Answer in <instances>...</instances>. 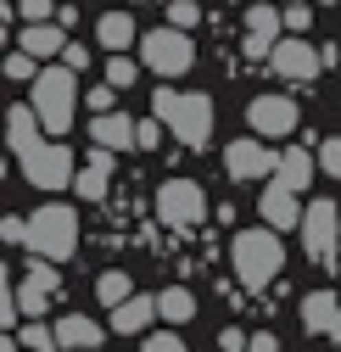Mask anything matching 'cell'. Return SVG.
Segmentation results:
<instances>
[{
  "mask_svg": "<svg viewBox=\"0 0 341 352\" xmlns=\"http://www.w3.org/2000/svg\"><path fill=\"white\" fill-rule=\"evenodd\" d=\"M17 336H23V346H28V352H56V346H62V336H56V324H39V319H28V324H17Z\"/></svg>",
  "mask_w": 341,
  "mask_h": 352,
  "instance_id": "cell-25",
  "label": "cell"
},
{
  "mask_svg": "<svg viewBox=\"0 0 341 352\" xmlns=\"http://www.w3.org/2000/svg\"><path fill=\"white\" fill-rule=\"evenodd\" d=\"M140 62L157 73V78H179V73H190V62H196V45H190V28H151V34H140Z\"/></svg>",
  "mask_w": 341,
  "mask_h": 352,
  "instance_id": "cell-4",
  "label": "cell"
},
{
  "mask_svg": "<svg viewBox=\"0 0 341 352\" xmlns=\"http://www.w3.org/2000/svg\"><path fill=\"white\" fill-rule=\"evenodd\" d=\"M17 12L28 23H45V17H56V0H17Z\"/></svg>",
  "mask_w": 341,
  "mask_h": 352,
  "instance_id": "cell-31",
  "label": "cell"
},
{
  "mask_svg": "<svg viewBox=\"0 0 341 352\" xmlns=\"http://www.w3.org/2000/svg\"><path fill=\"white\" fill-rule=\"evenodd\" d=\"M246 123H252V135L280 140V135H291V129H296V101H285V96H252Z\"/></svg>",
  "mask_w": 341,
  "mask_h": 352,
  "instance_id": "cell-11",
  "label": "cell"
},
{
  "mask_svg": "<svg viewBox=\"0 0 341 352\" xmlns=\"http://www.w3.org/2000/svg\"><path fill=\"white\" fill-rule=\"evenodd\" d=\"M319 168L341 179V140H324V146H319Z\"/></svg>",
  "mask_w": 341,
  "mask_h": 352,
  "instance_id": "cell-32",
  "label": "cell"
},
{
  "mask_svg": "<svg viewBox=\"0 0 341 352\" xmlns=\"http://www.w3.org/2000/svg\"><path fill=\"white\" fill-rule=\"evenodd\" d=\"M274 168H280V151H269L263 135H246V140L224 146V173L230 179H274Z\"/></svg>",
  "mask_w": 341,
  "mask_h": 352,
  "instance_id": "cell-6",
  "label": "cell"
},
{
  "mask_svg": "<svg viewBox=\"0 0 341 352\" xmlns=\"http://www.w3.org/2000/svg\"><path fill=\"white\" fill-rule=\"evenodd\" d=\"M336 314H341V296H336V291L302 296V324H308L314 336H330V330H336Z\"/></svg>",
  "mask_w": 341,
  "mask_h": 352,
  "instance_id": "cell-17",
  "label": "cell"
},
{
  "mask_svg": "<svg viewBox=\"0 0 341 352\" xmlns=\"http://www.w3.org/2000/svg\"><path fill=\"white\" fill-rule=\"evenodd\" d=\"M168 23H174V28H196V23H201L196 0H174V6H168Z\"/></svg>",
  "mask_w": 341,
  "mask_h": 352,
  "instance_id": "cell-28",
  "label": "cell"
},
{
  "mask_svg": "<svg viewBox=\"0 0 341 352\" xmlns=\"http://www.w3.org/2000/svg\"><path fill=\"white\" fill-rule=\"evenodd\" d=\"M39 135H45V123H39V112H34L28 101H23V107H6V140H12L17 162H23V157H34L39 146H45Z\"/></svg>",
  "mask_w": 341,
  "mask_h": 352,
  "instance_id": "cell-12",
  "label": "cell"
},
{
  "mask_svg": "<svg viewBox=\"0 0 341 352\" xmlns=\"http://www.w3.org/2000/svg\"><path fill=\"white\" fill-rule=\"evenodd\" d=\"M28 73H34V56H28L23 45H17V51L6 56V78H28Z\"/></svg>",
  "mask_w": 341,
  "mask_h": 352,
  "instance_id": "cell-33",
  "label": "cell"
},
{
  "mask_svg": "<svg viewBox=\"0 0 341 352\" xmlns=\"http://www.w3.org/2000/svg\"><path fill=\"white\" fill-rule=\"evenodd\" d=\"M112 162H118V151L112 146H96L90 151V168L73 179V190L84 196V201H107V179H112Z\"/></svg>",
  "mask_w": 341,
  "mask_h": 352,
  "instance_id": "cell-16",
  "label": "cell"
},
{
  "mask_svg": "<svg viewBox=\"0 0 341 352\" xmlns=\"http://www.w3.org/2000/svg\"><path fill=\"white\" fill-rule=\"evenodd\" d=\"M90 140H96V146H112V151H135L140 123H129L123 112H96V118H90Z\"/></svg>",
  "mask_w": 341,
  "mask_h": 352,
  "instance_id": "cell-15",
  "label": "cell"
},
{
  "mask_svg": "<svg viewBox=\"0 0 341 352\" xmlns=\"http://www.w3.org/2000/svg\"><path fill=\"white\" fill-rule=\"evenodd\" d=\"M84 352H96V346H84Z\"/></svg>",
  "mask_w": 341,
  "mask_h": 352,
  "instance_id": "cell-42",
  "label": "cell"
},
{
  "mask_svg": "<svg viewBox=\"0 0 341 352\" xmlns=\"http://www.w3.org/2000/svg\"><path fill=\"white\" fill-rule=\"evenodd\" d=\"M28 252L51 257V263H67L78 252V212L62 207V201H45L28 218Z\"/></svg>",
  "mask_w": 341,
  "mask_h": 352,
  "instance_id": "cell-3",
  "label": "cell"
},
{
  "mask_svg": "<svg viewBox=\"0 0 341 352\" xmlns=\"http://www.w3.org/2000/svg\"><path fill=\"white\" fill-rule=\"evenodd\" d=\"M62 62H67V67H84V62H90V51H84V45H67Z\"/></svg>",
  "mask_w": 341,
  "mask_h": 352,
  "instance_id": "cell-40",
  "label": "cell"
},
{
  "mask_svg": "<svg viewBox=\"0 0 341 352\" xmlns=\"http://www.w3.org/2000/svg\"><path fill=\"white\" fill-rule=\"evenodd\" d=\"M336 230H341V207H336L330 196L308 201V212H302V252H308L314 263H324V257L336 252Z\"/></svg>",
  "mask_w": 341,
  "mask_h": 352,
  "instance_id": "cell-8",
  "label": "cell"
},
{
  "mask_svg": "<svg viewBox=\"0 0 341 352\" xmlns=\"http://www.w3.org/2000/svg\"><path fill=\"white\" fill-rule=\"evenodd\" d=\"M96 296H101L107 307H118V302H129V296H135V280L123 274V269H107V274L96 280Z\"/></svg>",
  "mask_w": 341,
  "mask_h": 352,
  "instance_id": "cell-24",
  "label": "cell"
},
{
  "mask_svg": "<svg viewBox=\"0 0 341 352\" xmlns=\"http://www.w3.org/2000/svg\"><path fill=\"white\" fill-rule=\"evenodd\" d=\"M96 39L107 51H129V45H140V34H135V17L129 12H107V17H96Z\"/></svg>",
  "mask_w": 341,
  "mask_h": 352,
  "instance_id": "cell-18",
  "label": "cell"
},
{
  "mask_svg": "<svg viewBox=\"0 0 341 352\" xmlns=\"http://www.w3.org/2000/svg\"><path fill=\"white\" fill-rule=\"evenodd\" d=\"M308 23H314V6H308V0H291V6H285V28H291V34H302Z\"/></svg>",
  "mask_w": 341,
  "mask_h": 352,
  "instance_id": "cell-30",
  "label": "cell"
},
{
  "mask_svg": "<svg viewBox=\"0 0 341 352\" xmlns=\"http://www.w3.org/2000/svg\"><path fill=\"white\" fill-rule=\"evenodd\" d=\"M314 157L308 151H280V168H274V179H285L291 190H308V179H314Z\"/></svg>",
  "mask_w": 341,
  "mask_h": 352,
  "instance_id": "cell-22",
  "label": "cell"
},
{
  "mask_svg": "<svg viewBox=\"0 0 341 352\" xmlns=\"http://www.w3.org/2000/svg\"><path fill=\"white\" fill-rule=\"evenodd\" d=\"M151 319H157V296H129V302L112 307V330H118V336H135V330H146Z\"/></svg>",
  "mask_w": 341,
  "mask_h": 352,
  "instance_id": "cell-19",
  "label": "cell"
},
{
  "mask_svg": "<svg viewBox=\"0 0 341 352\" xmlns=\"http://www.w3.org/2000/svg\"><path fill=\"white\" fill-rule=\"evenodd\" d=\"M157 140H162V118L140 123V140H135V151H157Z\"/></svg>",
  "mask_w": 341,
  "mask_h": 352,
  "instance_id": "cell-36",
  "label": "cell"
},
{
  "mask_svg": "<svg viewBox=\"0 0 341 352\" xmlns=\"http://www.w3.org/2000/svg\"><path fill=\"white\" fill-rule=\"evenodd\" d=\"M45 302H51V291H39V285L17 280V307H23V319H39V314H45Z\"/></svg>",
  "mask_w": 341,
  "mask_h": 352,
  "instance_id": "cell-27",
  "label": "cell"
},
{
  "mask_svg": "<svg viewBox=\"0 0 341 352\" xmlns=\"http://www.w3.org/2000/svg\"><path fill=\"white\" fill-rule=\"evenodd\" d=\"M84 107V96H78V67H45L34 78V112H39V123H45V135H67L73 129V112Z\"/></svg>",
  "mask_w": 341,
  "mask_h": 352,
  "instance_id": "cell-2",
  "label": "cell"
},
{
  "mask_svg": "<svg viewBox=\"0 0 341 352\" xmlns=\"http://www.w3.org/2000/svg\"><path fill=\"white\" fill-rule=\"evenodd\" d=\"M17 45H23L28 56H62V51H67V39H62V28H56V23H28Z\"/></svg>",
  "mask_w": 341,
  "mask_h": 352,
  "instance_id": "cell-21",
  "label": "cell"
},
{
  "mask_svg": "<svg viewBox=\"0 0 341 352\" xmlns=\"http://www.w3.org/2000/svg\"><path fill=\"white\" fill-rule=\"evenodd\" d=\"M162 123L174 129L179 146H207V135H212V101L207 96H179L174 112H168Z\"/></svg>",
  "mask_w": 341,
  "mask_h": 352,
  "instance_id": "cell-9",
  "label": "cell"
},
{
  "mask_svg": "<svg viewBox=\"0 0 341 352\" xmlns=\"http://www.w3.org/2000/svg\"><path fill=\"white\" fill-rule=\"evenodd\" d=\"M336 352H341V346H336Z\"/></svg>",
  "mask_w": 341,
  "mask_h": 352,
  "instance_id": "cell-43",
  "label": "cell"
},
{
  "mask_svg": "<svg viewBox=\"0 0 341 352\" xmlns=\"http://www.w3.org/2000/svg\"><path fill=\"white\" fill-rule=\"evenodd\" d=\"M17 168L28 173V185H39V190H67L73 185V146L51 140V146H39L34 157H23Z\"/></svg>",
  "mask_w": 341,
  "mask_h": 352,
  "instance_id": "cell-7",
  "label": "cell"
},
{
  "mask_svg": "<svg viewBox=\"0 0 341 352\" xmlns=\"http://www.w3.org/2000/svg\"><path fill=\"white\" fill-rule=\"evenodd\" d=\"M246 352H280V341L269 336V330H252V346Z\"/></svg>",
  "mask_w": 341,
  "mask_h": 352,
  "instance_id": "cell-38",
  "label": "cell"
},
{
  "mask_svg": "<svg viewBox=\"0 0 341 352\" xmlns=\"http://www.w3.org/2000/svg\"><path fill=\"white\" fill-rule=\"evenodd\" d=\"M0 235H6V246H28V224H23V218H6Z\"/></svg>",
  "mask_w": 341,
  "mask_h": 352,
  "instance_id": "cell-37",
  "label": "cell"
},
{
  "mask_svg": "<svg viewBox=\"0 0 341 352\" xmlns=\"http://www.w3.org/2000/svg\"><path fill=\"white\" fill-rule=\"evenodd\" d=\"M269 62H274V73L291 78V84H314L319 67H324V51H314L308 39H280V45L269 51Z\"/></svg>",
  "mask_w": 341,
  "mask_h": 352,
  "instance_id": "cell-10",
  "label": "cell"
},
{
  "mask_svg": "<svg viewBox=\"0 0 341 352\" xmlns=\"http://www.w3.org/2000/svg\"><path fill=\"white\" fill-rule=\"evenodd\" d=\"M112 101H118V90H112V84H101V90H90V96H84V107H90V112H112Z\"/></svg>",
  "mask_w": 341,
  "mask_h": 352,
  "instance_id": "cell-35",
  "label": "cell"
},
{
  "mask_svg": "<svg viewBox=\"0 0 341 352\" xmlns=\"http://www.w3.org/2000/svg\"><path fill=\"white\" fill-rule=\"evenodd\" d=\"M56 336H62V352H84V346H101L107 330L84 314H67V319H56Z\"/></svg>",
  "mask_w": 341,
  "mask_h": 352,
  "instance_id": "cell-20",
  "label": "cell"
},
{
  "mask_svg": "<svg viewBox=\"0 0 341 352\" xmlns=\"http://www.w3.org/2000/svg\"><path fill=\"white\" fill-rule=\"evenodd\" d=\"M157 218H162L168 230L201 224V218H207V190H201L196 179H162V190H157Z\"/></svg>",
  "mask_w": 341,
  "mask_h": 352,
  "instance_id": "cell-5",
  "label": "cell"
},
{
  "mask_svg": "<svg viewBox=\"0 0 341 352\" xmlns=\"http://www.w3.org/2000/svg\"><path fill=\"white\" fill-rule=\"evenodd\" d=\"M179 101V90H168V84H157V96H151V118H168Z\"/></svg>",
  "mask_w": 341,
  "mask_h": 352,
  "instance_id": "cell-34",
  "label": "cell"
},
{
  "mask_svg": "<svg viewBox=\"0 0 341 352\" xmlns=\"http://www.w3.org/2000/svg\"><path fill=\"white\" fill-rule=\"evenodd\" d=\"M330 341H336V346H341V314H336V330H330Z\"/></svg>",
  "mask_w": 341,
  "mask_h": 352,
  "instance_id": "cell-41",
  "label": "cell"
},
{
  "mask_svg": "<svg viewBox=\"0 0 341 352\" xmlns=\"http://www.w3.org/2000/svg\"><path fill=\"white\" fill-rule=\"evenodd\" d=\"M296 196H302V190H291L285 179H269V190H263V224L296 230V224H302V212H308V207H296Z\"/></svg>",
  "mask_w": 341,
  "mask_h": 352,
  "instance_id": "cell-13",
  "label": "cell"
},
{
  "mask_svg": "<svg viewBox=\"0 0 341 352\" xmlns=\"http://www.w3.org/2000/svg\"><path fill=\"white\" fill-rule=\"evenodd\" d=\"M219 341H224V352H246V346H252V341H246V330H224Z\"/></svg>",
  "mask_w": 341,
  "mask_h": 352,
  "instance_id": "cell-39",
  "label": "cell"
},
{
  "mask_svg": "<svg viewBox=\"0 0 341 352\" xmlns=\"http://www.w3.org/2000/svg\"><path fill=\"white\" fill-rule=\"evenodd\" d=\"M230 263H235V280L252 285V291H263L280 269H285V246H280V230L263 224V230H241L230 241Z\"/></svg>",
  "mask_w": 341,
  "mask_h": 352,
  "instance_id": "cell-1",
  "label": "cell"
},
{
  "mask_svg": "<svg viewBox=\"0 0 341 352\" xmlns=\"http://www.w3.org/2000/svg\"><path fill=\"white\" fill-rule=\"evenodd\" d=\"M280 28H285V12L252 6V12H246V51H252V56H269V51L280 45Z\"/></svg>",
  "mask_w": 341,
  "mask_h": 352,
  "instance_id": "cell-14",
  "label": "cell"
},
{
  "mask_svg": "<svg viewBox=\"0 0 341 352\" xmlns=\"http://www.w3.org/2000/svg\"><path fill=\"white\" fill-rule=\"evenodd\" d=\"M146 352H190V346H185L174 330H151V336H146Z\"/></svg>",
  "mask_w": 341,
  "mask_h": 352,
  "instance_id": "cell-29",
  "label": "cell"
},
{
  "mask_svg": "<svg viewBox=\"0 0 341 352\" xmlns=\"http://www.w3.org/2000/svg\"><path fill=\"white\" fill-rule=\"evenodd\" d=\"M157 314H162L168 324H190V319H196V296H190L185 285H168V291L157 296Z\"/></svg>",
  "mask_w": 341,
  "mask_h": 352,
  "instance_id": "cell-23",
  "label": "cell"
},
{
  "mask_svg": "<svg viewBox=\"0 0 341 352\" xmlns=\"http://www.w3.org/2000/svg\"><path fill=\"white\" fill-rule=\"evenodd\" d=\"M140 67H146V62H129L123 51H112V62H107V84H112V90H129V84L140 78Z\"/></svg>",
  "mask_w": 341,
  "mask_h": 352,
  "instance_id": "cell-26",
  "label": "cell"
}]
</instances>
